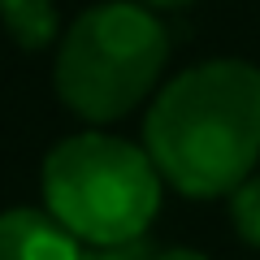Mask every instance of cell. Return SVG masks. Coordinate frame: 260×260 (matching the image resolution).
<instances>
[{"mask_svg": "<svg viewBox=\"0 0 260 260\" xmlns=\"http://www.w3.org/2000/svg\"><path fill=\"white\" fill-rule=\"evenodd\" d=\"M143 148L191 200L239 191L260 160V70L217 56L169 78L148 109Z\"/></svg>", "mask_w": 260, "mask_h": 260, "instance_id": "cell-1", "label": "cell"}, {"mask_svg": "<svg viewBox=\"0 0 260 260\" xmlns=\"http://www.w3.org/2000/svg\"><path fill=\"white\" fill-rule=\"evenodd\" d=\"M169 61V35L135 0L95 5L61 35L52 65L56 95L83 121H117L152 95Z\"/></svg>", "mask_w": 260, "mask_h": 260, "instance_id": "cell-2", "label": "cell"}, {"mask_svg": "<svg viewBox=\"0 0 260 260\" xmlns=\"http://www.w3.org/2000/svg\"><path fill=\"white\" fill-rule=\"evenodd\" d=\"M160 182L148 148L104 130L70 135L44 160L48 213L78 243L143 239L160 208Z\"/></svg>", "mask_w": 260, "mask_h": 260, "instance_id": "cell-3", "label": "cell"}, {"mask_svg": "<svg viewBox=\"0 0 260 260\" xmlns=\"http://www.w3.org/2000/svg\"><path fill=\"white\" fill-rule=\"evenodd\" d=\"M0 260H83V243L48 208L0 213Z\"/></svg>", "mask_w": 260, "mask_h": 260, "instance_id": "cell-4", "label": "cell"}, {"mask_svg": "<svg viewBox=\"0 0 260 260\" xmlns=\"http://www.w3.org/2000/svg\"><path fill=\"white\" fill-rule=\"evenodd\" d=\"M0 22L18 48L39 52L56 39V0H0Z\"/></svg>", "mask_w": 260, "mask_h": 260, "instance_id": "cell-5", "label": "cell"}, {"mask_svg": "<svg viewBox=\"0 0 260 260\" xmlns=\"http://www.w3.org/2000/svg\"><path fill=\"white\" fill-rule=\"evenodd\" d=\"M230 221L243 234V243L260 247V174L247 178L239 191H230Z\"/></svg>", "mask_w": 260, "mask_h": 260, "instance_id": "cell-6", "label": "cell"}, {"mask_svg": "<svg viewBox=\"0 0 260 260\" xmlns=\"http://www.w3.org/2000/svg\"><path fill=\"white\" fill-rule=\"evenodd\" d=\"M156 251L148 239H126V243H83V260H152Z\"/></svg>", "mask_w": 260, "mask_h": 260, "instance_id": "cell-7", "label": "cell"}, {"mask_svg": "<svg viewBox=\"0 0 260 260\" xmlns=\"http://www.w3.org/2000/svg\"><path fill=\"white\" fill-rule=\"evenodd\" d=\"M152 260H208V256H200V251H191V247H174V251H156Z\"/></svg>", "mask_w": 260, "mask_h": 260, "instance_id": "cell-8", "label": "cell"}, {"mask_svg": "<svg viewBox=\"0 0 260 260\" xmlns=\"http://www.w3.org/2000/svg\"><path fill=\"white\" fill-rule=\"evenodd\" d=\"M152 9H182V5H195V0H143Z\"/></svg>", "mask_w": 260, "mask_h": 260, "instance_id": "cell-9", "label": "cell"}]
</instances>
